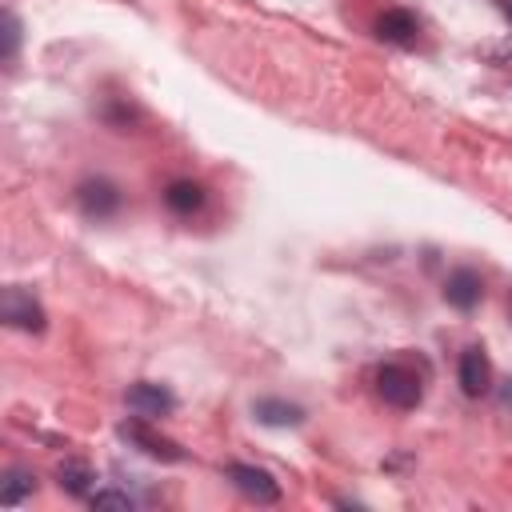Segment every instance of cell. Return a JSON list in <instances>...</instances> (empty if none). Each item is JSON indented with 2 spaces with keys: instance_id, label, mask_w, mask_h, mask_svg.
Instances as JSON below:
<instances>
[{
  "instance_id": "1",
  "label": "cell",
  "mask_w": 512,
  "mask_h": 512,
  "mask_svg": "<svg viewBox=\"0 0 512 512\" xmlns=\"http://www.w3.org/2000/svg\"><path fill=\"white\" fill-rule=\"evenodd\" d=\"M376 392L392 408H416L424 400V384L408 364H380L376 372Z\"/></svg>"
},
{
  "instance_id": "2",
  "label": "cell",
  "mask_w": 512,
  "mask_h": 512,
  "mask_svg": "<svg viewBox=\"0 0 512 512\" xmlns=\"http://www.w3.org/2000/svg\"><path fill=\"white\" fill-rule=\"evenodd\" d=\"M0 316H4V324H8V328H20V332H44V324H48V316H44L40 300H36L32 292H24L20 284L4 288Z\"/></svg>"
},
{
  "instance_id": "3",
  "label": "cell",
  "mask_w": 512,
  "mask_h": 512,
  "mask_svg": "<svg viewBox=\"0 0 512 512\" xmlns=\"http://www.w3.org/2000/svg\"><path fill=\"white\" fill-rule=\"evenodd\" d=\"M120 436H124L128 444H136L140 452H148V456H156V460H164V464H176V460H184V448H180L176 440H168V436H160L156 428H148V420H144V416H136V420H128V424H120Z\"/></svg>"
},
{
  "instance_id": "4",
  "label": "cell",
  "mask_w": 512,
  "mask_h": 512,
  "mask_svg": "<svg viewBox=\"0 0 512 512\" xmlns=\"http://www.w3.org/2000/svg\"><path fill=\"white\" fill-rule=\"evenodd\" d=\"M228 480L240 496H248L252 504H276L280 500V484L272 472L256 468V464H228Z\"/></svg>"
},
{
  "instance_id": "5",
  "label": "cell",
  "mask_w": 512,
  "mask_h": 512,
  "mask_svg": "<svg viewBox=\"0 0 512 512\" xmlns=\"http://www.w3.org/2000/svg\"><path fill=\"white\" fill-rule=\"evenodd\" d=\"M76 204H80L84 216L108 220V216L120 208V188H116L112 180H104V176H88V180L76 184Z\"/></svg>"
},
{
  "instance_id": "6",
  "label": "cell",
  "mask_w": 512,
  "mask_h": 512,
  "mask_svg": "<svg viewBox=\"0 0 512 512\" xmlns=\"http://www.w3.org/2000/svg\"><path fill=\"white\" fill-rule=\"evenodd\" d=\"M124 404H128L136 416L156 420V416H168V412L176 408V396H172L164 384H156V380H136V384L124 392Z\"/></svg>"
},
{
  "instance_id": "7",
  "label": "cell",
  "mask_w": 512,
  "mask_h": 512,
  "mask_svg": "<svg viewBox=\"0 0 512 512\" xmlns=\"http://www.w3.org/2000/svg\"><path fill=\"white\" fill-rule=\"evenodd\" d=\"M456 376H460V388H464V396H488L492 392V360H488V352L484 348H464L460 352V368H456Z\"/></svg>"
},
{
  "instance_id": "8",
  "label": "cell",
  "mask_w": 512,
  "mask_h": 512,
  "mask_svg": "<svg viewBox=\"0 0 512 512\" xmlns=\"http://www.w3.org/2000/svg\"><path fill=\"white\" fill-rule=\"evenodd\" d=\"M480 296H484V280H480L476 268H456V272H448V280H444V300H448L452 308L472 312V308L480 304Z\"/></svg>"
},
{
  "instance_id": "9",
  "label": "cell",
  "mask_w": 512,
  "mask_h": 512,
  "mask_svg": "<svg viewBox=\"0 0 512 512\" xmlns=\"http://www.w3.org/2000/svg\"><path fill=\"white\" fill-rule=\"evenodd\" d=\"M376 36H380L384 44L408 48V44H416V36H420V20H416L408 8H388V12L376 16Z\"/></svg>"
},
{
  "instance_id": "10",
  "label": "cell",
  "mask_w": 512,
  "mask_h": 512,
  "mask_svg": "<svg viewBox=\"0 0 512 512\" xmlns=\"http://www.w3.org/2000/svg\"><path fill=\"white\" fill-rule=\"evenodd\" d=\"M252 416H256L260 424H272V428H296V424H304V408H300V404H288V400H280V396L256 400V404H252Z\"/></svg>"
},
{
  "instance_id": "11",
  "label": "cell",
  "mask_w": 512,
  "mask_h": 512,
  "mask_svg": "<svg viewBox=\"0 0 512 512\" xmlns=\"http://www.w3.org/2000/svg\"><path fill=\"white\" fill-rule=\"evenodd\" d=\"M164 204H168L172 212H180V216H192V212L204 208V188H200L196 180H172V184L164 188Z\"/></svg>"
},
{
  "instance_id": "12",
  "label": "cell",
  "mask_w": 512,
  "mask_h": 512,
  "mask_svg": "<svg viewBox=\"0 0 512 512\" xmlns=\"http://www.w3.org/2000/svg\"><path fill=\"white\" fill-rule=\"evenodd\" d=\"M36 492V476L28 472V468H8L4 472V484H0V504H20L24 496H32Z\"/></svg>"
},
{
  "instance_id": "13",
  "label": "cell",
  "mask_w": 512,
  "mask_h": 512,
  "mask_svg": "<svg viewBox=\"0 0 512 512\" xmlns=\"http://www.w3.org/2000/svg\"><path fill=\"white\" fill-rule=\"evenodd\" d=\"M56 476H60V488H64V492H72V496H88V484L96 480V476H92V468H88L84 460H64Z\"/></svg>"
},
{
  "instance_id": "14",
  "label": "cell",
  "mask_w": 512,
  "mask_h": 512,
  "mask_svg": "<svg viewBox=\"0 0 512 512\" xmlns=\"http://www.w3.org/2000/svg\"><path fill=\"white\" fill-rule=\"evenodd\" d=\"M88 500H92V508H120V512H132L136 508V500L128 492H116V488H100Z\"/></svg>"
},
{
  "instance_id": "15",
  "label": "cell",
  "mask_w": 512,
  "mask_h": 512,
  "mask_svg": "<svg viewBox=\"0 0 512 512\" xmlns=\"http://www.w3.org/2000/svg\"><path fill=\"white\" fill-rule=\"evenodd\" d=\"M16 44H20V20L12 12H4V60L16 56Z\"/></svg>"
},
{
  "instance_id": "16",
  "label": "cell",
  "mask_w": 512,
  "mask_h": 512,
  "mask_svg": "<svg viewBox=\"0 0 512 512\" xmlns=\"http://www.w3.org/2000/svg\"><path fill=\"white\" fill-rule=\"evenodd\" d=\"M500 404L512 408V380H504V388H500Z\"/></svg>"
},
{
  "instance_id": "17",
  "label": "cell",
  "mask_w": 512,
  "mask_h": 512,
  "mask_svg": "<svg viewBox=\"0 0 512 512\" xmlns=\"http://www.w3.org/2000/svg\"><path fill=\"white\" fill-rule=\"evenodd\" d=\"M500 8H504V16L512 20V0H500Z\"/></svg>"
}]
</instances>
